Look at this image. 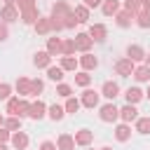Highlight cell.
I'll use <instances>...</instances> for the list:
<instances>
[{"label": "cell", "instance_id": "cell-50", "mask_svg": "<svg viewBox=\"0 0 150 150\" xmlns=\"http://www.w3.org/2000/svg\"><path fill=\"white\" fill-rule=\"evenodd\" d=\"M143 63H145V66L150 68V52H145V59H143Z\"/></svg>", "mask_w": 150, "mask_h": 150}, {"label": "cell", "instance_id": "cell-52", "mask_svg": "<svg viewBox=\"0 0 150 150\" xmlns=\"http://www.w3.org/2000/svg\"><path fill=\"white\" fill-rule=\"evenodd\" d=\"M145 98L150 101V82H148V89H145Z\"/></svg>", "mask_w": 150, "mask_h": 150}, {"label": "cell", "instance_id": "cell-32", "mask_svg": "<svg viewBox=\"0 0 150 150\" xmlns=\"http://www.w3.org/2000/svg\"><path fill=\"white\" fill-rule=\"evenodd\" d=\"M63 108H66V115H75L80 108H82V103H80V98L73 94V96H68L66 98V103H63Z\"/></svg>", "mask_w": 150, "mask_h": 150}, {"label": "cell", "instance_id": "cell-13", "mask_svg": "<svg viewBox=\"0 0 150 150\" xmlns=\"http://www.w3.org/2000/svg\"><path fill=\"white\" fill-rule=\"evenodd\" d=\"M112 136H115L117 143H127V141L131 138V124H127V122H115Z\"/></svg>", "mask_w": 150, "mask_h": 150}, {"label": "cell", "instance_id": "cell-21", "mask_svg": "<svg viewBox=\"0 0 150 150\" xmlns=\"http://www.w3.org/2000/svg\"><path fill=\"white\" fill-rule=\"evenodd\" d=\"M14 94L30 98V77H23V75L16 77V82H14Z\"/></svg>", "mask_w": 150, "mask_h": 150}, {"label": "cell", "instance_id": "cell-44", "mask_svg": "<svg viewBox=\"0 0 150 150\" xmlns=\"http://www.w3.org/2000/svg\"><path fill=\"white\" fill-rule=\"evenodd\" d=\"M14 5L19 7V12H23V9H28V7H35L38 2H35V0H16Z\"/></svg>", "mask_w": 150, "mask_h": 150}, {"label": "cell", "instance_id": "cell-43", "mask_svg": "<svg viewBox=\"0 0 150 150\" xmlns=\"http://www.w3.org/2000/svg\"><path fill=\"white\" fill-rule=\"evenodd\" d=\"M49 21H52V33H54V35L61 33V30H66V28H63V21H61L59 16H52V14H49Z\"/></svg>", "mask_w": 150, "mask_h": 150}, {"label": "cell", "instance_id": "cell-8", "mask_svg": "<svg viewBox=\"0 0 150 150\" xmlns=\"http://www.w3.org/2000/svg\"><path fill=\"white\" fill-rule=\"evenodd\" d=\"M45 117H47V103H45L42 98H35V101H30L28 120H35V122H40V120H45Z\"/></svg>", "mask_w": 150, "mask_h": 150}, {"label": "cell", "instance_id": "cell-29", "mask_svg": "<svg viewBox=\"0 0 150 150\" xmlns=\"http://www.w3.org/2000/svg\"><path fill=\"white\" fill-rule=\"evenodd\" d=\"M59 66H61L66 73H75V70H80V63H77L75 56H59Z\"/></svg>", "mask_w": 150, "mask_h": 150}, {"label": "cell", "instance_id": "cell-42", "mask_svg": "<svg viewBox=\"0 0 150 150\" xmlns=\"http://www.w3.org/2000/svg\"><path fill=\"white\" fill-rule=\"evenodd\" d=\"M61 21H63V28H66V30H73V28H75V26H80V23H77V19H75V14H73V12H70V14H68V16H63V19H61Z\"/></svg>", "mask_w": 150, "mask_h": 150}, {"label": "cell", "instance_id": "cell-11", "mask_svg": "<svg viewBox=\"0 0 150 150\" xmlns=\"http://www.w3.org/2000/svg\"><path fill=\"white\" fill-rule=\"evenodd\" d=\"M73 138H75V145H77V148H89V145L94 143V131L87 129V127H82V129H77V131L73 134Z\"/></svg>", "mask_w": 150, "mask_h": 150}, {"label": "cell", "instance_id": "cell-46", "mask_svg": "<svg viewBox=\"0 0 150 150\" xmlns=\"http://www.w3.org/2000/svg\"><path fill=\"white\" fill-rule=\"evenodd\" d=\"M7 38H9V23L0 21V42H7Z\"/></svg>", "mask_w": 150, "mask_h": 150}, {"label": "cell", "instance_id": "cell-10", "mask_svg": "<svg viewBox=\"0 0 150 150\" xmlns=\"http://www.w3.org/2000/svg\"><path fill=\"white\" fill-rule=\"evenodd\" d=\"M122 96H124V101H127V103L138 105V103L145 98V91L141 89V84H131V87H127V89H124V94H122Z\"/></svg>", "mask_w": 150, "mask_h": 150}, {"label": "cell", "instance_id": "cell-2", "mask_svg": "<svg viewBox=\"0 0 150 150\" xmlns=\"http://www.w3.org/2000/svg\"><path fill=\"white\" fill-rule=\"evenodd\" d=\"M77 98H80L82 108H89V110H94V108L101 105V91H96V89H91V87L82 89V94H80Z\"/></svg>", "mask_w": 150, "mask_h": 150}, {"label": "cell", "instance_id": "cell-30", "mask_svg": "<svg viewBox=\"0 0 150 150\" xmlns=\"http://www.w3.org/2000/svg\"><path fill=\"white\" fill-rule=\"evenodd\" d=\"M45 73H47V77H49L52 82H63V75H66V70H63L59 63H56V66L52 63L49 68H45Z\"/></svg>", "mask_w": 150, "mask_h": 150}, {"label": "cell", "instance_id": "cell-7", "mask_svg": "<svg viewBox=\"0 0 150 150\" xmlns=\"http://www.w3.org/2000/svg\"><path fill=\"white\" fill-rule=\"evenodd\" d=\"M87 33H89V38L94 40V45H103V42L108 40V26H105V23H91Z\"/></svg>", "mask_w": 150, "mask_h": 150}, {"label": "cell", "instance_id": "cell-28", "mask_svg": "<svg viewBox=\"0 0 150 150\" xmlns=\"http://www.w3.org/2000/svg\"><path fill=\"white\" fill-rule=\"evenodd\" d=\"M134 131L141 134V136H148V134H150V117L138 115V117L134 120Z\"/></svg>", "mask_w": 150, "mask_h": 150}, {"label": "cell", "instance_id": "cell-6", "mask_svg": "<svg viewBox=\"0 0 150 150\" xmlns=\"http://www.w3.org/2000/svg\"><path fill=\"white\" fill-rule=\"evenodd\" d=\"M73 40H75V49H77L80 54H84V52H91V49H94V40L89 38V33H87V30H77Z\"/></svg>", "mask_w": 150, "mask_h": 150}, {"label": "cell", "instance_id": "cell-24", "mask_svg": "<svg viewBox=\"0 0 150 150\" xmlns=\"http://www.w3.org/2000/svg\"><path fill=\"white\" fill-rule=\"evenodd\" d=\"M122 9V0H103L101 2V14L103 16H115Z\"/></svg>", "mask_w": 150, "mask_h": 150}, {"label": "cell", "instance_id": "cell-9", "mask_svg": "<svg viewBox=\"0 0 150 150\" xmlns=\"http://www.w3.org/2000/svg\"><path fill=\"white\" fill-rule=\"evenodd\" d=\"M77 63H80V70L91 73V70L98 68V56H94V52H84V54L77 56Z\"/></svg>", "mask_w": 150, "mask_h": 150}, {"label": "cell", "instance_id": "cell-17", "mask_svg": "<svg viewBox=\"0 0 150 150\" xmlns=\"http://www.w3.org/2000/svg\"><path fill=\"white\" fill-rule=\"evenodd\" d=\"M131 77H134V82H136V84H148V82H150V68H148L145 63H136V68H134Z\"/></svg>", "mask_w": 150, "mask_h": 150}, {"label": "cell", "instance_id": "cell-49", "mask_svg": "<svg viewBox=\"0 0 150 150\" xmlns=\"http://www.w3.org/2000/svg\"><path fill=\"white\" fill-rule=\"evenodd\" d=\"M138 2L143 5V9H148V12H150V0H138Z\"/></svg>", "mask_w": 150, "mask_h": 150}, {"label": "cell", "instance_id": "cell-22", "mask_svg": "<svg viewBox=\"0 0 150 150\" xmlns=\"http://www.w3.org/2000/svg\"><path fill=\"white\" fill-rule=\"evenodd\" d=\"M61 40L63 38H59V35H52V38H47V45H45V52L54 59V56H61Z\"/></svg>", "mask_w": 150, "mask_h": 150}, {"label": "cell", "instance_id": "cell-1", "mask_svg": "<svg viewBox=\"0 0 150 150\" xmlns=\"http://www.w3.org/2000/svg\"><path fill=\"white\" fill-rule=\"evenodd\" d=\"M98 120L105 124H115L120 122V105H115V101H105L98 105Z\"/></svg>", "mask_w": 150, "mask_h": 150}, {"label": "cell", "instance_id": "cell-54", "mask_svg": "<svg viewBox=\"0 0 150 150\" xmlns=\"http://www.w3.org/2000/svg\"><path fill=\"white\" fill-rule=\"evenodd\" d=\"M2 2H5V5H14L16 0H2Z\"/></svg>", "mask_w": 150, "mask_h": 150}, {"label": "cell", "instance_id": "cell-45", "mask_svg": "<svg viewBox=\"0 0 150 150\" xmlns=\"http://www.w3.org/2000/svg\"><path fill=\"white\" fill-rule=\"evenodd\" d=\"M38 150H59V148H56V141H49V138H45V141L38 145Z\"/></svg>", "mask_w": 150, "mask_h": 150}, {"label": "cell", "instance_id": "cell-5", "mask_svg": "<svg viewBox=\"0 0 150 150\" xmlns=\"http://www.w3.org/2000/svg\"><path fill=\"white\" fill-rule=\"evenodd\" d=\"M28 145H30V136L23 129L12 131V138H9V148L12 150H28Z\"/></svg>", "mask_w": 150, "mask_h": 150}, {"label": "cell", "instance_id": "cell-26", "mask_svg": "<svg viewBox=\"0 0 150 150\" xmlns=\"http://www.w3.org/2000/svg\"><path fill=\"white\" fill-rule=\"evenodd\" d=\"M47 117H49L52 122H63L66 108H63L61 103H52V105H47Z\"/></svg>", "mask_w": 150, "mask_h": 150}, {"label": "cell", "instance_id": "cell-3", "mask_svg": "<svg viewBox=\"0 0 150 150\" xmlns=\"http://www.w3.org/2000/svg\"><path fill=\"white\" fill-rule=\"evenodd\" d=\"M115 75L117 77H131V73H134V68H136V63L131 61V59H127V56H120L117 61H115Z\"/></svg>", "mask_w": 150, "mask_h": 150}, {"label": "cell", "instance_id": "cell-25", "mask_svg": "<svg viewBox=\"0 0 150 150\" xmlns=\"http://www.w3.org/2000/svg\"><path fill=\"white\" fill-rule=\"evenodd\" d=\"M73 14H75L77 23H89V19H91V9H89V7L84 5V2L75 5V7H73Z\"/></svg>", "mask_w": 150, "mask_h": 150}, {"label": "cell", "instance_id": "cell-4", "mask_svg": "<svg viewBox=\"0 0 150 150\" xmlns=\"http://www.w3.org/2000/svg\"><path fill=\"white\" fill-rule=\"evenodd\" d=\"M98 91H101V98H105V101H115L117 96H122V89L115 80H105Z\"/></svg>", "mask_w": 150, "mask_h": 150}, {"label": "cell", "instance_id": "cell-38", "mask_svg": "<svg viewBox=\"0 0 150 150\" xmlns=\"http://www.w3.org/2000/svg\"><path fill=\"white\" fill-rule=\"evenodd\" d=\"M73 84H68V82H56V96H61V98H68V96H73Z\"/></svg>", "mask_w": 150, "mask_h": 150}, {"label": "cell", "instance_id": "cell-16", "mask_svg": "<svg viewBox=\"0 0 150 150\" xmlns=\"http://www.w3.org/2000/svg\"><path fill=\"white\" fill-rule=\"evenodd\" d=\"M136 117H138V108H136L134 103H124V105H120V122L134 124Z\"/></svg>", "mask_w": 150, "mask_h": 150}, {"label": "cell", "instance_id": "cell-41", "mask_svg": "<svg viewBox=\"0 0 150 150\" xmlns=\"http://www.w3.org/2000/svg\"><path fill=\"white\" fill-rule=\"evenodd\" d=\"M12 94H14V84H9V82H0V101L5 103Z\"/></svg>", "mask_w": 150, "mask_h": 150}, {"label": "cell", "instance_id": "cell-34", "mask_svg": "<svg viewBox=\"0 0 150 150\" xmlns=\"http://www.w3.org/2000/svg\"><path fill=\"white\" fill-rule=\"evenodd\" d=\"M75 40L73 38H66V40H61V56H75Z\"/></svg>", "mask_w": 150, "mask_h": 150}, {"label": "cell", "instance_id": "cell-37", "mask_svg": "<svg viewBox=\"0 0 150 150\" xmlns=\"http://www.w3.org/2000/svg\"><path fill=\"white\" fill-rule=\"evenodd\" d=\"M134 23H136L138 28H143V30H148V28H150V12L145 9V12H141V14H136V16H134Z\"/></svg>", "mask_w": 150, "mask_h": 150}, {"label": "cell", "instance_id": "cell-39", "mask_svg": "<svg viewBox=\"0 0 150 150\" xmlns=\"http://www.w3.org/2000/svg\"><path fill=\"white\" fill-rule=\"evenodd\" d=\"M19 98H21V96L12 94V96L5 101V112H7V115H16V108H19Z\"/></svg>", "mask_w": 150, "mask_h": 150}, {"label": "cell", "instance_id": "cell-20", "mask_svg": "<svg viewBox=\"0 0 150 150\" xmlns=\"http://www.w3.org/2000/svg\"><path fill=\"white\" fill-rule=\"evenodd\" d=\"M35 33L38 35H52V21H49V14H40V19L33 23Z\"/></svg>", "mask_w": 150, "mask_h": 150}, {"label": "cell", "instance_id": "cell-31", "mask_svg": "<svg viewBox=\"0 0 150 150\" xmlns=\"http://www.w3.org/2000/svg\"><path fill=\"white\" fill-rule=\"evenodd\" d=\"M91 73H87V70H77L75 73V87H80V89H87V87H91Z\"/></svg>", "mask_w": 150, "mask_h": 150}, {"label": "cell", "instance_id": "cell-53", "mask_svg": "<svg viewBox=\"0 0 150 150\" xmlns=\"http://www.w3.org/2000/svg\"><path fill=\"white\" fill-rule=\"evenodd\" d=\"M2 124H5V115L0 112V127H2Z\"/></svg>", "mask_w": 150, "mask_h": 150}, {"label": "cell", "instance_id": "cell-27", "mask_svg": "<svg viewBox=\"0 0 150 150\" xmlns=\"http://www.w3.org/2000/svg\"><path fill=\"white\" fill-rule=\"evenodd\" d=\"M56 148H59V150H75V138H73V134H68V131L59 134V136H56Z\"/></svg>", "mask_w": 150, "mask_h": 150}, {"label": "cell", "instance_id": "cell-55", "mask_svg": "<svg viewBox=\"0 0 150 150\" xmlns=\"http://www.w3.org/2000/svg\"><path fill=\"white\" fill-rule=\"evenodd\" d=\"M98 150H112V148H110V145H101Z\"/></svg>", "mask_w": 150, "mask_h": 150}, {"label": "cell", "instance_id": "cell-35", "mask_svg": "<svg viewBox=\"0 0 150 150\" xmlns=\"http://www.w3.org/2000/svg\"><path fill=\"white\" fill-rule=\"evenodd\" d=\"M40 94H45V80L42 77H33L30 80V96L40 98Z\"/></svg>", "mask_w": 150, "mask_h": 150}, {"label": "cell", "instance_id": "cell-15", "mask_svg": "<svg viewBox=\"0 0 150 150\" xmlns=\"http://www.w3.org/2000/svg\"><path fill=\"white\" fill-rule=\"evenodd\" d=\"M19 7L16 5H2L0 7V21H5V23H14V21H19Z\"/></svg>", "mask_w": 150, "mask_h": 150}, {"label": "cell", "instance_id": "cell-48", "mask_svg": "<svg viewBox=\"0 0 150 150\" xmlns=\"http://www.w3.org/2000/svg\"><path fill=\"white\" fill-rule=\"evenodd\" d=\"M82 2H84L89 9H96V7H101V2H103V0H82Z\"/></svg>", "mask_w": 150, "mask_h": 150}, {"label": "cell", "instance_id": "cell-12", "mask_svg": "<svg viewBox=\"0 0 150 150\" xmlns=\"http://www.w3.org/2000/svg\"><path fill=\"white\" fill-rule=\"evenodd\" d=\"M124 56H127V59H131L134 63H143V59H145V47H143V45H138V42H131V45H127Z\"/></svg>", "mask_w": 150, "mask_h": 150}, {"label": "cell", "instance_id": "cell-56", "mask_svg": "<svg viewBox=\"0 0 150 150\" xmlns=\"http://www.w3.org/2000/svg\"><path fill=\"white\" fill-rule=\"evenodd\" d=\"M84 150H91V145H89V148H84Z\"/></svg>", "mask_w": 150, "mask_h": 150}, {"label": "cell", "instance_id": "cell-47", "mask_svg": "<svg viewBox=\"0 0 150 150\" xmlns=\"http://www.w3.org/2000/svg\"><path fill=\"white\" fill-rule=\"evenodd\" d=\"M9 138H12V131L5 129V127H0V143H9Z\"/></svg>", "mask_w": 150, "mask_h": 150}, {"label": "cell", "instance_id": "cell-23", "mask_svg": "<svg viewBox=\"0 0 150 150\" xmlns=\"http://www.w3.org/2000/svg\"><path fill=\"white\" fill-rule=\"evenodd\" d=\"M33 66H35L38 70H45V68H49V66H52V56H49L45 49H40V52H35V54H33Z\"/></svg>", "mask_w": 150, "mask_h": 150}, {"label": "cell", "instance_id": "cell-36", "mask_svg": "<svg viewBox=\"0 0 150 150\" xmlns=\"http://www.w3.org/2000/svg\"><path fill=\"white\" fill-rule=\"evenodd\" d=\"M122 9L131 12L134 16H136V14H141V12H145V9H143V5H141L138 0H122Z\"/></svg>", "mask_w": 150, "mask_h": 150}, {"label": "cell", "instance_id": "cell-14", "mask_svg": "<svg viewBox=\"0 0 150 150\" xmlns=\"http://www.w3.org/2000/svg\"><path fill=\"white\" fill-rule=\"evenodd\" d=\"M70 12H73V7H70L68 0H54V2H52V9H49V14H52V16H59V19L68 16Z\"/></svg>", "mask_w": 150, "mask_h": 150}, {"label": "cell", "instance_id": "cell-18", "mask_svg": "<svg viewBox=\"0 0 150 150\" xmlns=\"http://www.w3.org/2000/svg\"><path fill=\"white\" fill-rule=\"evenodd\" d=\"M112 19H115V26H117V28H122V30L131 28V23H134V14H131V12H127V9H120Z\"/></svg>", "mask_w": 150, "mask_h": 150}, {"label": "cell", "instance_id": "cell-51", "mask_svg": "<svg viewBox=\"0 0 150 150\" xmlns=\"http://www.w3.org/2000/svg\"><path fill=\"white\" fill-rule=\"evenodd\" d=\"M0 150H12V148H9V143H0Z\"/></svg>", "mask_w": 150, "mask_h": 150}, {"label": "cell", "instance_id": "cell-40", "mask_svg": "<svg viewBox=\"0 0 150 150\" xmlns=\"http://www.w3.org/2000/svg\"><path fill=\"white\" fill-rule=\"evenodd\" d=\"M28 110H30V101L26 98V96H21L19 98V108H16V117H28Z\"/></svg>", "mask_w": 150, "mask_h": 150}, {"label": "cell", "instance_id": "cell-19", "mask_svg": "<svg viewBox=\"0 0 150 150\" xmlns=\"http://www.w3.org/2000/svg\"><path fill=\"white\" fill-rule=\"evenodd\" d=\"M38 19H40V9H38V5H35V7H28V9H23V12L19 14V21H21L23 26H33Z\"/></svg>", "mask_w": 150, "mask_h": 150}, {"label": "cell", "instance_id": "cell-33", "mask_svg": "<svg viewBox=\"0 0 150 150\" xmlns=\"http://www.w3.org/2000/svg\"><path fill=\"white\" fill-rule=\"evenodd\" d=\"M21 124H23L21 117H16V115H5V124H2L5 129H9V131H19Z\"/></svg>", "mask_w": 150, "mask_h": 150}]
</instances>
